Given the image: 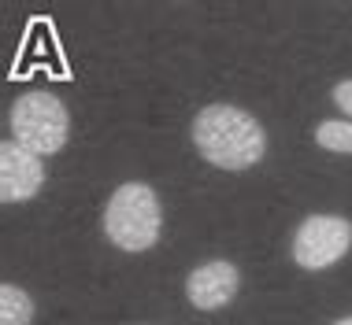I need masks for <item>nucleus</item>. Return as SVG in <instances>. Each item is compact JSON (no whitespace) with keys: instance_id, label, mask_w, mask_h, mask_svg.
Wrapping results in <instances>:
<instances>
[{"instance_id":"obj_1","label":"nucleus","mask_w":352,"mask_h":325,"mask_svg":"<svg viewBox=\"0 0 352 325\" xmlns=\"http://www.w3.org/2000/svg\"><path fill=\"white\" fill-rule=\"evenodd\" d=\"M197 152L223 170H249L267 152V133L249 111L230 104H212L193 119Z\"/></svg>"},{"instance_id":"obj_6","label":"nucleus","mask_w":352,"mask_h":325,"mask_svg":"<svg viewBox=\"0 0 352 325\" xmlns=\"http://www.w3.org/2000/svg\"><path fill=\"white\" fill-rule=\"evenodd\" d=\"M237 285H241L237 266L226 263V259H212V263L197 266V270L189 274L186 296H189V303H193L197 311H219L237 296Z\"/></svg>"},{"instance_id":"obj_9","label":"nucleus","mask_w":352,"mask_h":325,"mask_svg":"<svg viewBox=\"0 0 352 325\" xmlns=\"http://www.w3.org/2000/svg\"><path fill=\"white\" fill-rule=\"evenodd\" d=\"M330 97H334V104H338V108H341V111H345L349 119H352V78H349V82H338Z\"/></svg>"},{"instance_id":"obj_4","label":"nucleus","mask_w":352,"mask_h":325,"mask_svg":"<svg viewBox=\"0 0 352 325\" xmlns=\"http://www.w3.org/2000/svg\"><path fill=\"white\" fill-rule=\"evenodd\" d=\"M352 248V222L338 215H311L293 233V263L304 270H327Z\"/></svg>"},{"instance_id":"obj_8","label":"nucleus","mask_w":352,"mask_h":325,"mask_svg":"<svg viewBox=\"0 0 352 325\" xmlns=\"http://www.w3.org/2000/svg\"><path fill=\"white\" fill-rule=\"evenodd\" d=\"M316 141H319V148H327V152L352 156V122H341V119L319 122V126H316Z\"/></svg>"},{"instance_id":"obj_2","label":"nucleus","mask_w":352,"mask_h":325,"mask_svg":"<svg viewBox=\"0 0 352 325\" xmlns=\"http://www.w3.org/2000/svg\"><path fill=\"white\" fill-rule=\"evenodd\" d=\"M104 233L122 252H148L160 241V200L148 185H119L104 207Z\"/></svg>"},{"instance_id":"obj_3","label":"nucleus","mask_w":352,"mask_h":325,"mask_svg":"<svg viewBox=\"0 0 352 325\" xmlns=\"http://www.w3.org/2000/svg\"><path fill=\"white\" fill-rule=\"evenodd\" d=\"M8 126H12L19 145L37 152V156H56V152L67 145V133H71L63 100L56 93H45V89L23 93L12 108Z\"/></svg>"},{"instance_id":"obj_7","label":"nucleus","mask_w":352,"mask_h":325,"mask_svg":"<svg viewBox=\"0 0 352 325\" xmlns=\"http://www.w3.org/2000/svg\"><path fill=\"white\" fill-rule=\"evenodd\" d=\"M0 322L4 325H30L34 322V300L15 285H0Z\"/></svg>"},{"instance_id":"obj_5","label":"nucleus","mask_w":352,"mask_h":325,"mask_svg":"<svg viewBox=\"0 0 352 325\" xmlns=\"http://www.w3.org/2000/svg\"><path fill=\"white\" fill-rule=\"evenodd\" d=\"M41 185H45L41 156L23 148L19 141H4L0 145V200L4 204H23V200L37 196Z\"/></svg>"},{"instance_id":"obj_10","label":"nucleus","mask_w":352,"mask_h":325,"mask_svg":"<svg viewBox=\"0 0 352 325\" xmlns=\"http://www.w3.org/2000/svg\"><path fill=\"white\" fill-rule=\"evenodd\" d=\"M334 325H352V318H341V322H334Z\"/></svg>"}]
</instances>
